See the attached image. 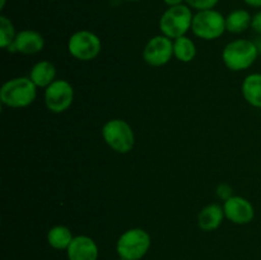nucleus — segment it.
Masks as SVG:
<instances>
[{
	"instance_id": "obj_9",
	"label": "nucleus",
	"mask_w": 261,
	"mask_h": 260,
	"mask_svg": "<svg viewBox=\"0 0 261 260\" xmlns=\"http://www.w3.org/2000/svg\"><path fill=\"white\" fill-rule=\"evenodd\" d=\"M173 41L160 35L150 38L143 50V59L150 66H163L172 59Z\"/></svg>"
},
{
	"instance_id": "obj_5",
	"label": "nucleus",
	"mask_w": 261,
	"mask_h": 260,
	"mask_svg": "<svg viewBox=\"0 0 261 260\" xmlns=\"http://www.w3.org/2000/svg\"><path fill=\"white\" fill-rule=\"evenodd\" d=\"M102 138L112 150L117 153H129L135 144V135L129 122L121 119L109 120L102 127Z\"/></svg>"
},
{
	"instance_id": "obj_8",
	"label": "nucleus",
	"mask_w": 261,
	"mask_h": 260,
	"mask_svg": "<svg viewBox=\"0 0 261 260\" xmlns=\"http://www.w3.org/2000/svg\"><path fill=\"white\" fill-rule=\"evenodd\" d=\"M74 101V88L65 79H56L45 89V105L54 114L69 110Z\"/></svg>"
},
{
	"instance_id": "obj_16",
	"label": "nucleus",
	"mask_w": 261,
	"mask_h": 260,
	"mask_svg": "<svg viewBox=\"0 0 261 260\" xmlns=\"http://www.w3.org/2000/svg\"><path fill=\"white\" fill-rule=\"evenodd\" d=\"M252 15L245 9L232 10L226 17V28L231 33H242L251 27Z\"/></svg>"
},
{
	"instance_id": "obj_24",
	"label": "nucleus",
	"mask_w": 261,
	"mask_h": 260,
	"mask_svg": "<svg viewBox=\"0 0 261 260\" xmlns=\"http://www.w3.org/2000/svg\"><path fill=\"white\" fill-rule=\"evenodd\" d=\"M249 7L252 8H261V0H244Z\"/></svg>"
},
{
	"instance_id": "obj_11",
	"label": "nucleus",
	"mask_w": 261,
	"mask_h": 260,
	"mask_svg": "<svg viewBox=\"0 0 261 260\" xmlns=\"http://www.w3.org/2000/svg\"><path fill=\"white\" fill-rule=\"evenodd\" d=\"M45 38L40 32L33 30H23L17 33L12 45L7 48L9 53H19L33 55L43 50Z\"/></svg>"
},
{
	"instance_id": "obj_3",
	"label": "nucleus",
	"mask_w": 261,
	"mask_h": 260,
	"mask_svg": "<svg viewBox=\"0 0 261 260\" xmlns=\"http://www.w3.org/2000/svg\"><path fill=\"white\" fill-rule=\"evenodd\" d=\"M194 14L189 5L181 4L168 7L160 19V31L163 36L176 40L185 36L191 30Z\"/></svg>"
},
{
	"instance_id": "obj_2",
	"label": "nucleus",
	"mask_w": 261,
	"mask_h": 260,
	"mask_svg": "<svg viewBox=\"0 0 261 260\" xmlns=\"http://www.w3.org/2000/svg\"><path fill=\"white\" fill-rule=\"evenodd\" d=\"M257 56H259V50L254 41L245 40V38H239L229 42L222 53L224 65L232 71H242L249 69L256 61Z\"/></svg>"
},
{
	"instance_id": "obj_18",
	"label": "nucleus",
	"mask_w": 261,
	"mask_h": 260,
	"mask_svg": "<svg viewBox=\"0 0 261 260\" xmlns=\"http://www.w3.org/2000/svg\"><path fill=\"white\" fill-rule=\"evenodd\" d=\"M173 56L181 63H190L196 56V46L191 38L182 36L173 41Z\"/></svg>"
},
{
	"instance_id": "obj_14",
	"label": "nucleus",
	"mask_w": 261,
	"mask_h": 260,
	"mask_svg": "<svg viewBox=\"0 0 261 260\" xmlns=\"http://www.w3.org/2000/svg\"><path fill=\"white\" fill-rule=\"evenodd\" d=\"M30 78L36 87L47 88L53 82L56 81V68L51 61L41 60L32 66Z\"/></svg>"
},
{
	"instance_id": "obj_13",
	"label": "nucleus",
	"mask_w": 261,
	"mask_h": 260,
	"mask_svg": "<svg viewBox=\"0 0 261 260\" xmlns=\"http://www.w3.org/2000/svg\"><path fill=\"white\" fill-rule=\"evenodd\" d=\"M224 211L223 206L219 204H209V205L204 206L200 211L198 216V224L200 229L205 232L214 231L218 228L222 224L224 218Z\"/></svg>"
},
{
	"instance_id": "obj_22",
	"label": "nucleus",
	"mask_w": 261,
	"mask_h": 260,
	"mask_svg": "<svg viewBox=\"0 0 261 260\" xmlns=\"http://www.w3.org/2000/svg\"><path fill=\"white\" fill-rule=\"evenodd\" d=\"M251 28L257 33V35L261 36V10L260 12H257L256 14L252 15Z\"/></svg>"
},
{
	"instance_id": "obj_12",
	"label": "nucleus",
	"mask_w": 261,
	"mask_h": 260,
	"mask_svg": "<svg viewBox=\"0 0 261 260\" xmlns=\"http://www.w3.org/2000/svg\"><path fill=\"white\" fill-rule=\"evenodd\" d=\"M98 246L89 236H74L66 249L68 260H98Z\"/></svg>"
},
{
	"instance_id": "obj_6",
	"label": "nucleus",
	"mask_w": 261,
	"mask_h": 260,
	"mask_svg": "<svg viewBox=\"0 0 261 260\" xmlns=\"http://www.w3.org/2000/svg\"><path fill=\"white\" fill-rule=\"evenodd\" d=\"M191 31L196 37L201 40H217L227 31L226 18L216 9L200 10L194 14Z\"/></svg>"
},
{
	"instance_id": "obj_1",
	"label": "nucleus",
	"mask_w": 261,
	"mask_h": 260,
	"mask_svg": "<svg viewBox=\"0 0 261 260\" xmlns=\"http://www.w3.org/2000/svg\"><path fill=\"white\" fill-rule=\"evenodd\" d=\"M37 96V87L27 76L9 79L0 89V101L10 109H23L33 103Z\"/></svg>"
},
{
	"instance_id": "obj_17",
	"label": "nucleus",
	"mask_w": 261,
	"mask_h": 260,
	"mask_svg": "<svg viewBox=\"0 0 261 260\" xmlns=\"http://www.w3.org/2000/svg\"><path fill=\"white\" fill-rule=\"evenodd\" d=\"M74 236L66 226H54L47 232V242L53 249L66 250L73 241Z\"/></svg>"
},
{
	"instance_id": "obj_27",
	"label": "nucleus",
	"mask_w": 261,
	"mask_h": 260,
	"mask_svg": "<svg viewBox=\"0 0 261 260\" xmlns=\"http://www.w3.org/2000/svg\"><path fill=\"white\" fill-rule=\"evenodd\" d=\"M126 2H140V0H126Z\"/></svg>"
},
{
	"instance_id": "obj_23",
	"label": "nucleus",
	"mask_w": 261,
	"mask_h": 260,
	"mask_svg": "<svg viewBox=\"0 0 261 260\" xmlns=\"http://www.w3.org/2000/svg\"><path fill=\"white\" fill-rule=\"evenodd\" d=\"M163 2H165V4L168 5V7H176V5L184 4L185 0H163Z\"/></svg>"
},
{
	"instance_id": "obj_19",
	"label": "nucleus",
	"mask_w": 261,
	"mask_h": 260,
	"mask_svg": "<svg viewBox=\"0 0 261 260\" xmlns=\"http://www.w3.org/2000/svg\"><path fill=\"white\" fill-rule=\"evenodd\" d=\"M15 36V28L13 25L12 20L5 15L0 17V46L3 48H8L14 41Z\"/></svg>"
},
{
	"instance_id": "obj_28",
	"label": "nucleus",
	"mask_w": 261,
	"mask_h": 260,
	"mask_svg": "<svg viewBox=\"0 0 261 260\" xmlns=\"http://www.w3.org/2000/svg\"><path fill=\"white\" fill-rule=\"evenodd\" d=\"M119 260H126V259H121V257H120V259Z\"/></svg>"
},
{
	"instance_id": "obj_20",
	"label": "nucleus",
	"mask_w": 261,
	"mask_h": 260,
	"mask_svg": "<svg viewBox=\"0 0 261 260\" xmlns=\"http://www.w3.org/2000/svg\"><path fill=\"white\" fill-rule=\"evenodd\" d=\"M219 0H185L186 5H189L193 9L198 10H208V9H214L217 4H218Z\"/></svg>"
},
{
	"instance_id": "obj_7",
	"label": "nucleus",
	"mask_w": 261,
	"mask_h": 260,
	"mask_svg": "<svg viewBox=\"0 0 261 260\" xmlns=\"http://www.w3.org/2000/svg\"><path fill=\"white\" fill-rule=\"evenodd\" d=\"M102 42L92 31L82 30L73 33L68 41V51L79 61H91L99 55Z\"/></svg>"
},
{
	"instance_id": "obj_26",
	"label": "nucleus",
	"mask_w": 261,
	"mask_h": 260,
	"mask_svg": "<svg viewBox=\"0 0 261 260\" xmlns=\"http://www.w3.org/2000/svg\"><path fill=\"white\" fill-rule=\"evenodd\" d=\"M5 4H7V0H0V9H4Z\"/></svg>"
},
{
	"instance_id": "obj_10",
	"label": "nucleus",
	"mask_w": 261,
	"mask_h": 260,
	"mask_svg": "<svg viewBox=\"0 0 261 260\" xmlns=\"http://www.w3.org/2000/svg\"><path fill=\"white\" fill-rule=\"evenodd\" d=\"M224 216L234 224H249L255 218V209L251 201L242 196L233 195L223 204Z\"/></svg>"
},
{
	"instance_id": "obj_15",
	"label": "nucleus",
	"mask_w": 261,
	"mask_h": 260,
	"mask_svg": "<svg viewBox=\"0 0 261 260\" xmlns=\"http://www.w3.org/2000/svg\"><path fill=\"white\" fill-rule=\"evenodd\" d=\"M242 94L247 103L261 109V73L250 74L242 83Z\"/></svg>"
},
{
	"instance_id": "obj_25",
	"label": "nucleus",
	"mask_w": 261,
	"mask_h": 260,
	"mask_svg": "<svg viewBox=\"0 0 261 260\" xmlns=\"http://www.w3.org/2000/svg\"><path fill=\"white\" fill-rule=\"evenodd\" d=\"M254 42H255V45H256L257 50H259V54H261V36H259V37H257Z\"/></svg>"
},
{
	"instance_id": "obj_21",
	"label": "nucleus",
	"mask_w": 261,
	"mask_h": 260,
	"mask_svg": "<svg viewBox=\"0 0 261 260\" xmlns=\"http://www.w3.org/2000/svg\"><path fill=\"white\" fill-rule=\"evenodd\" d=\"M232 191L233 190H232V188L228 184H221V185H218V188H217V195H218L219 199L226 201L233 196V193H232Z\"/></svg>"
},
{
	"instance_id": "obj_4",
	"label": "nucleus",
	"mask_w": 261,
	"mask_h": 260,
	"mask_svg": "<svg viewBox=\"0 0 261 260\" xmlns=\"http://www.w3.org/2000/svg\"><path fill=\"white\" fill-rule=\"evenodd\" d=\"M152 240L149 233L143 228H130L119 237L116 251L121 259L140 260L147 255Z\"/></svg>"
}]
</instances>
